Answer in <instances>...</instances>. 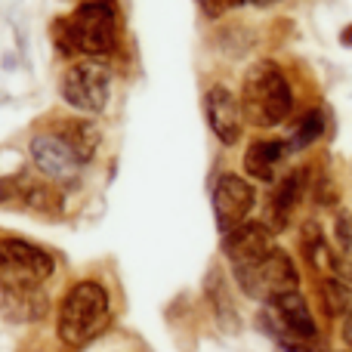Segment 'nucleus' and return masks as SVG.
Wrapping results in <instances>:
<instances>
[{
    "mask_svg": "<svg viewBox=\"0 0 352 352\" xmlns=\"http://www.w3.org/2000/svg\"><path fill=\"white\" fill-rule=\"evenodd\" d=\"M0 309L12 322H37L50 309V300L41 291H16L0 297Z\"/></svg>",
    "mask_w": 352,
    "mask_h": 352,
    "instance_id": "obj_13",
    "label": "nucleus"
},
{
    "mask_svg": "<svg viewBox=\"0 0 352 352\" xmlns=\"http://www.w3.org/2000/svg\"><path fill=\"white\" fill-rule=\"evenodd\" d=\"M241 111L250 127L272 130L285 124L294 111V90L278 62L260 59L244 72L241 80Z\"/></svg>",
    "mask_w": 352,
    "mask_h": 352,
    "instance_id": "obj_2",
    "label": "nucleus"
},
{
    "mask_svg": "<svg viewBox=\"0 0 352 352\" xmlns=\"http://www.w3.org/2000/svg\"><path fill=\"white\" fill-rule=\"evenodd\" d=\"M207 297H210V303H213V309H217L219 322H223L226 328L238 331L235 306H232L229 294H226V281H223V275H219V269H213V272L207 275Z\"/></svg>",
    "mask_w": 352,
    "mask_h": 352,
    "instance_id": "obj_20",
    "label": "nucleus"
},
{
    "mask_svg": "<svg viewBox=\"0 0 352 352\" xmlns=\"http://www.w3.org/2000/svg\"><path fill=\"white\" fill-rule=\"evenodd\" d=\"M53 37L59 53L102 59L118 47V6L111 0H87L53 25Z\"/></svg>",
    "mask_w": 352,
    "mask_h": 352,
    "instance_id": "obj_1",
    "label": "nucleus"
},
{
    "mask_svg": "<svg viewBox=\"0 0 352 352\" xmlns=\"http://www.w3.org/2000/svg\"><path fill=\"white\" fill-rule=\"evenodd\" d=\"M250 3H256V6H272V3H278V0H250Z\"/></svg>",
    "mask_w": 352,
    "mask_h": 352,
    "instance_id": "obj_25",
    "label": "nucleus"
},
{
    "mask_svg": "<svg viewBox=\"0 0 352 352\" xmlns=\"http://www.w3.org/2000/svg\"><path fill=\"white\" fill-rule=\"evenodd\" d=\"M238 287L248 294L250 300H260V303H272L281 294H291L300 287V272L294 266L291 254L281 248H272L260 263L254 266H241L232 269Z\"/></svg>",
    "mask_w": 352,
    "mask_h": 352,
    "instance_id": "obj_6",
    "label": "nucleus"
},
{
    "mask_svg": "<svg viewBox=\"0 0 352 352\" xmlns=\"http://www.w3.org/2000/svg\"><path fill=\"white\" fill-rule=\"evenodd\" d=\"M300 244H303V256L312 269H328L331 272V266H334V250H331L328 238H324L322 226H318L316 219H309V223L303 226V238H300Z\"/></svg>",
    "mask_w": 352,
    "mask_h": 352,
    "instance_id": "obj_17",
    "label": "nucleus"
},
{
    "mask_svg": "<svg viewBox=\"0 0 352 352\" xmlns=\"http://www.w3.org/2000/svg\"><path fill=\"white\" fill-rule=\"evenodd\" d=\"M272 235H275V232L269 229L263 219H248V223L235 226L232 232H226V235H223L226 260L232 263V269L254 266V263H260L263 256L275 248Z\"/></svg>",
    "mask_w": 352,
    "mask_h": 352,
    "instance_id": "obj_10",
    "label": "nucleus"
},
{
    "mask_svg": "<svg viewBox=\"0 0 352 352\" xmlns=\"http://www.w3.org/2000/svg\"><path fill=\"white\" fill-rule=\"evenodd\" d=\"M226 3H229V0H198V6L204 10V16H207V19H217L219 12L226 10Z\"/></svg>",
    "mask_w": 352,
    "mask_h": 352,
    "instance_id": "obj_22",
    "label": "nucleus"
},
{
    "mask_svg": "<svg viewBox=\"0 0 352 352\" xmlns=\"http://www.w3.org/2000/svg\"><path fill=\"white\" fill-rule=\"evenodd\" d=\"M56 272V260L22 238H0V291H41Z\"/></svg>",
    "mask_w": 352,
    "mask_h": 352,
    "instance_id": "obj_4",
    "label": "nucleus"
},
{
    "mask_svg": "<svg viewBox=\"0 0 352 352\" xmlns=\"http://www.w3.org/2000/svg\"><path fill=\"white\" fill-rule=\"evenodd\" d=\"M287 155H291L287 140H254L244 152V173L256 182H275Z\"/></svg>",
    "mask_w": 352,
    "mask_h": 352,
    "instance_id": "obj_12",
    "label": "nucleus"
},
{
    "mask_svg": "<svg viewBox=\"0 0 352 352\" xmlns=\"http://www.w3.org/2000/svg\"><path fill=\"white\" fill-rule=\"evenodd\" d=\"M204 115L210 124L213 136L223 146H235L244 136V111H241V99L229 90L226 84H213L204 96Z\"/></svg>",
    "mask_w": 352,
    "mask_h": 352,
    "instance_id": "obj_9",
    "label": "nucleus"
},
{
    "mask_svg": "<svg viewBox=\"0 0 352 352\" xmlns=\"http://www.w3.org/2000/svg\"><path fill=\"white\" fill-rule=\"evenodd\" d=\"M213 217H217V229L232 232L235 226L248 223L250 210H254L256 192L244 176L238 173H223L217 182H213Z\"/></svg>",
    "mask_w": 352,
    "mask_h": 352,
    "instance_id": "obj_7",
    "label": "nucleus"
},
{
    "mask_svg": "<svg viewBox=\"0 0 352 352\" xmlns=\"http://www.w3.org/2000/svg\"><path fill=\"white\" fill-rule=\"evenodd\" d=\"M232 6H244V3H250V0H229Z\"/></svg>",
    "mask_w": 352,
    "mask_h": 352,
    "instance_id": "obj_26",
    "label": "nucleus"
},
{
    "mask_svg": "<svg viewBox=\"0 0 352 352\" xmlns=\"http://www.w3.org/2000/svg\"><path fill=\"white\" fill-rule=\"evenodd\" d=\"M340 41H343V47H352V25H346V28L340 31Z\"/></svg>",
    "mask_w": 352,
    "mask_h": 352,
    "instance_id": "obj_24",
    "label": "nucleus"
},
{
    "mask_svg": "<svg viewBox=\"0 0 352 352\" xmlns=\"http://www.w3.org/2000/svg\"><path fill=\"white\" fill-rule=\"evenodd\" d=\"M22 204L28 207V210H37V213H62V207H65V198H62V192L56 186H50V182H37V186H28L22 195Z\"/></svg>",
    "mask_w": 352,
    "mask_h": 352,
    "instance_id": "obj_19",
    "label": "nucleus"
},
{
    "mask_svg": "<svg viewBox=\"0 0 352 352\" xmlns=\"http://www.w3.org/2000/svg\"><path fill=\"white\" fill-rule=\"evenodd\" d=\"M324 127H328V121H324V111L322 109L303 111V115H300V121L294 124L291 136H287V142H291V152H303V148L316 146V142L324 136Z\"/></svg>",
    "mask_w": 352,
    "mask_h": 352,
    "instance_id": "obj_18",
    "label": "nucleus"
},
{
    "mask_svg": "<svg viewBox=\"0 0 352 352\" xmlns=\"http://www.w3.org/2000/svg\"><path fill=\"white\" fill-rule=\"evenodd\" d=\"M340 337H343V343H346L349 352H352V316L343 318V331H340Z\"/></svg>",
    "mask_w": 352,
    "mask_h": 352,
    "instance_id": "obj_23",
    "label": "nucleus"
},
{
    "mask_svg": "<svg viewBox=\"0 0 352 352\" xmlns=\"http://www.w3.org/2000/svg\"><path fill=\"white\" fill-rule=\"evenodd\" d=\"M59 96L68 109L102 115L111 96V68L102 59H78L62 72Z\"/></svg>",
    "mask_w": 352,
    "mask_h": 352,
    "instance_id": "obj_5",
    "label": "nucleus"
},
{
    "mask_svg": "<svg viewBox=\"0 0 352 352\" xmlns=\"http://www.w3.org/2000/svg\"><path fill=\"white\" fill-rule=\"evenodd\" d=\"M31 161L34 167L41 170L47 179H56V182H74L84 170V161L78 158L72 146L62 140L59 133H37L31 136Z\"/></svg>",
    "mask_w": 352,
    "mask_h": 352,
    "instance_id": "obj_8",
    "label": "nucleus"
},
{
    "mask_svg": "<svg viewBox=\"0 0 352 352\" xmlns=\"http://www.w3.org/2000/svg\"><path fill=\"white\" fill-rule=\"evenodd\" d=\"M19 195H22L19 182H16V179H10V176H0V204H3V201L19 198Z\"/></svg>",
    "mask_w": 352,
    "mask_h": 352,
    "instance_id": "obj_21",
    "label": "nucleus"
},
{
    "mask_svg": "<svg viewBox=\"0 0 352 352\" xmlns=\"http://www.w3.org/2000/svg\"><path fill=\"white\" fill-rule=\"evenodd\" d=\"M111 318V303H109V291L99 281L84 278L78 285H72L62 297L59 306V340L72 349H80L93 340L96 334H102V328Z\"/></svg>",
    "mask_w": 352,
    "mask_h": 352,
    "instance_id": "obj_3",
    "label": "nucleus"
},
{
    "mask_svg": "<svg viewBox=\"0 0 352 352\" xmlns=\"http://www.w3.org/2000/svg\"><path fill=\"white\" fill-rule=\"evenodd\" d=\"M59 136L74 148V152H78V158L84 161V164L96 155L99 142H102V130H99L93 121H68V124H62Z\"/></svg>",
    "mask_w": 352,
    "mask_h": 352,
    "instance_id": "obj_16",
    "label": "nucleus"
},
{
    "mask_svg": "<svg viewBox=\"0 0 352 352\" xmlns=\"http://www.w3.org/2000/svg\"><path fill=\"white\" fill-rule=\"evenodd\" d=\"M334 266L331 272L343 281H352V210H340L334 219Z\"/></svg>",
    "mask_w": 352,
    "mask_h": 352,
    "instance_id": "obj_14",
    "label": "nucleus"
},
{
    "mask_svg": "<svg viewBox=\"0 0 352 352\" xmlns=\"http://www.w3.org/2000/svg\"><path fill=\"white\" fill-rule=\"evenodd\" d=\"M306 188H309V173H306L303 167L285 173L281 179H275V188L266 201V219H263V223L272 232H285L294 210H297L300 201L306 198Z\"/></svg>",
    "mask_w": 352,
    "mask_h": 352,
    "instance_id": "obj_11",
    "label": "nucleus"
},
{
    "mask_svg": "<svg viewBox=\"0 0 352 352\" xmlns=\"http://www.w3.org/2000/svg\"><path fill=\"white\" fill-rule=\"evenodd\" d=\"M318 300H322V312L328 318L352 316V287H349V281L337 278V275L318 281Z\"/></svg>",
    "mask_w": 352,
    "mask_h": 352,
    "instance_id": "obj_15",
    "label": "nucleus"
}]
</instances>
